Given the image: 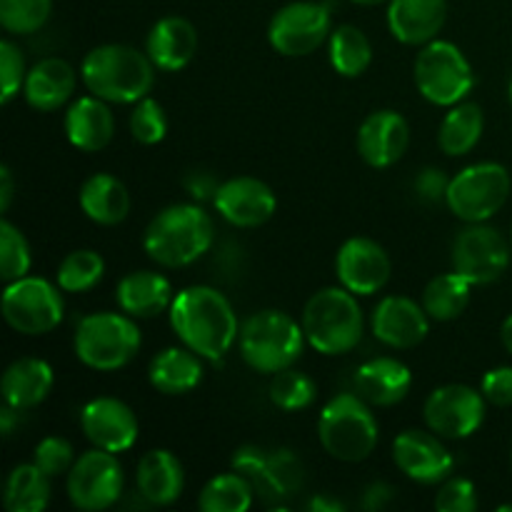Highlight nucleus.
Listing matches in <instances>:
<instances>
[{"label": "nucleus", "mask_w": 512, "mask_h": 512, "mask_svg": "<svg viewBox=\"0 0 512 512\" xmlns=\"http://www.w3.org/2000/svg\"><path fill=\"white\" fill-rule=\"evenodd\" d=\"M170 328L185 348L210 363L223 360L240 338L233 305L210 285H190L175 295L170 305Z\"/></svg>", "instance_id": "nucleus-1"}, {"label": "nucleus", "mask_w": 512, "mask_h": 512, "mask_svg": "<svg viewBox=\"0 0 512 512\" xmlns=\"http://www.w3.org/2000/svg\"><path fill=\"white\" fill-rule=\"evenodd\" d=\"M215 240L213 218L200 205L178 203L148 223L143 248L163 268H185L203 258Z\"/></svg>", "instance_id": "nucleus-2"}, {"label": "nucleus", "mask_w": 512, "mask_h": 512, "mask_svg": "<svg viewBox=\"0 0 512 512\" xmlns=\"http://www.w3.org/2000/svg\"><path fill=\"white\" fill-rule=\"evenodd\" d=\"M85 88L105 103L130 105L143 100L155 83V63L148 53L130 45H100L80 65Z\"/></svg>", "instance_id": "nucleus-3"}, {"label": "nucleus", "mask_w": 512, "mask_h": 512, "mask_svg": "<svg viewBox=\"0 0 512 512\" xmlns=\"http://www.w3.org/2000/svg\"><path fill=\"white\" fill-rule=\"evenodd\" d=\"M363 310L348 288H323L305 303L303 330L323 355H345L363 340Z\"/></svg>", "instance_id": "nucleus-4"}, {"label": "nucleus", "mask_w": 512, "mask_h": 512, "mask_svg": "<svg viewBox=\"0 0 512 512\" xmlns=\"http://www.w3.org/2000/svg\"><path fill=\"white\" fill-rule=\"evenodd\" d=\"M318 438L325 453L343 463L370 458L380 438L378 420L360 395L340 393L325 403L318 420Z\"/></svg>", "instance_id": "nucleus-5"}, {"label": "nucleus", "mask_w": 512, "mask_h": 512, "mask_svg": "<svg viewBox=\"0 0 512 512\" xmlns=\"http://www.w3.org/2000/svg\"><path fill=\"white\" fill-rule=\"evenodd\" d=\"M305 330L280 310H260L240 328V353L258 373H280L293 368L305 350Z\"/></svg>", "instance_id": "nucleus-6"}, {"label": "nucleus", "mask_w": 512, "mask_h": 512, "mask_svg": "<svg viewBox=\"0 0 512 512\" xmlns=\"http://www.w3.org/2000/svg\"><path fill=\"white\" fill-rule=\"evenodd\" d=\"M140 328L128 313H93L75 330V355L88 368L110 373L120 370L138 355Z\"/></svg>", "instance_id": "nucleus-7"}, {"label": "nucleus", "mask_w": 512, "mask_h": 512, "mask_svg": "<svg viewBox=\"0 0 512 512\" xmlns=\"http://www.w3.org/2000/svg\"><path fill=\"white\" fill-rule=\"evenodd\" d=\"M415 85L428 103L453 108L473 93V65L458 45L435 38L415 58Z\"/></svg>", "instance_id": "nucleus-8"}, {"label": "nucleus", "mask_w": 512, "mask_h": 512, "mask_svg": "<svg viewBox=\"0 0 512 512\" xmlns=\"http://www.w3.org/2000/svg\"><path fill=\"white\" fill-rule=\"evenodd\" d=\"M510 173L500 163H475L450 178L445 205L465 223H485L510 198Z\"/></svg>", "instance_id": "nucleus-9"}, {"label": "nucleus", "mask_w": 512, "mask_h": 512, "mask_svg": "<svg viewBox=\"0 0 512 512\" xmlns=\"http://www.w3.org/2000/svg\"><path fill=\"white\" fill-rule=\"evenodd\" d=\"M65 313L60 288L43 278H25L5 283L3 318L15 333L45 335L53 333Z\"/></svg>", "instance_id": "nucleus-10"}, {"label": "nucleus", "mask_w": 512, "mask_h": 512, "mask_svg": "<svg viewBox=\"0 0 512 512\" xmlns=\"http://www.w3.org/2000/svg\"><path fill=\"white\" fill-rule=\"evenodd\" d=\"M123 465L115 453L103 448L88 450L68 473V498L78 510L100 512L113 508L123 495Z\"/></svg>", "instance_id": "nucleus-11"}, {"label": "nucleus", "mask_w": 512, "mask_h": 512, "mask_svg": "<svg viewBox=\"0 0 512 512\" xmlns=\"http://www.w3.org/2000/svg\"><path fill=\"white\" fill-rule=\"evenodd\" d=\"M330 33L333 30H330L328 5L313 3V0L288 3L273 15L268 25L270 45L288 58H303V55L315 53Z\"/></svg>", "instance_id": "nucleus-12"}, {"label": "nucleus", "mask_w": 512, "mask_h": 512, "mask_svg": "<svg viewBox=\"0 0 512 512\" xmlns=\"http://www.w3.org/2000/svg\"><path fill=\"white\" fill-rule=\"evenodd\" d=\"M512 245L498 228L470 223L453 243V270L473 285H488L503 278L510 265Z\"/></svg>", "instance_id": "nucleus-13"}, {"label": "nucleus", "mask_w": 512, "mask_h": 512, "mask_svg": "<svg viewBox=\"0 0 512 512\" xmlns=\"http://www.w3.org/2000/svg\"><path fill=\"white\" fill-rule=\"evenodd\" d=\"M485 403L483 393L470 385H443L425 400V423L440 438L465 440L485 423Z\"/></svg>", "instance_id": "nucleus-14"}, {"label": "nucleus", "mask_w": 512, "mask_h": 512, "mask_svg": "<svg viewBox=\"0 0 512 512\" xmlns=\"http://www.w3.org/2000/svg\"><path fill=\"white\" fill-rule=\"evenodd\" d=\"M233 470L245 475L268 498H293L303 488V463L288 448L263 450L245 445L233 455Z\"/></svg>", "instance_id": "nucleus-15"}, {"label": "nucleus", "mask_w": 512, "mask_h": 512, "mask_svg": "<svg viewBox=\"0 0 512 512\" xmlns=\"http://www.w3.org/2000/svg\"><path fill=\"white\" fill-rule=\"evenodd\" d=\"M393 460L410 480L420 485H438L450 478L455 458L440 443L433 430H405L393 440Z\"/></svg>", "instance_id": "nucleus-16"}, {"label": "nucleus", "mask_w": 512, "mask_h": 512, "mask_svg": "<svg viewBox=\"0 0 512 512\" xmlns=\"http://www.w3.org/2000/svg\"><path fill=\"white\" fill-rule=\"evenodd\" d=\"M213 205L220 218L228 220L235 228H260V225L273 218L275 208H278V198H275L268 183L240 175V178H230L220 183Z\"/></svg>", "instance_id": "nucleus-17"}, {"label": "nucleus", "mask_w": 512, "mask_h": 512, "mask_svg": "<svg viewBox=\"0 0 512 512\" xmlns=\"http://www.w3.org/2000/svg\"><path fill=\"white\" fill-rule=\"evenodd\" d=\"M335 273L343 288L355 295H375L390 280V258L380 243L370 238H350L340 245Z\"/></svg>", "instance_id": "nucleus-18"}, {"label": "nucleus", "mask_w": 512, "mask_h": 512, "mask_svg": "<svg viewBox=\"0 0 512 512\" xmlns=\"http://www.w3.org/2000/svg\"><path fill=\"white\" fill-rule=\"evenodd\" d=\"M80 428L95 448L125 453L138 440V418L118 398H95L80 410Z\"/></svg>", "instance_id": "nucleus-19"}, {"label": "nucleus", "mask_w": 512, "mask_h": 512, "mask_svg": "<svg viewBox=\"0 0 512 512\" xmlns=\"http://www.w3.org/2000/svg\"><path fill=\"white\" fill-rule=\"evenodd\" d=\"M373 333L388 348L410 350L428 338L430 315L413 298L388 295L373 310Z\"/></svg>", "instance_id": "nucleus-20"}, {"label": "nucleus", "mask_w": 512, "mask_h": 512, "mask_svg": "<svg viewBox=\"0 0 512 512\" xmlns=\"http://www.w3.org/2000/svg\"><path fill=\"white\" fill-rule=\"evenodd\" d=\"M410 145L408 120L395 110H375L358 130V153L370 168H393Z\"/></svg>", "instance_id": "nucleus-21"}, {"label": "nucleus", "mask_w": 512, "mask_h": 512, "mask_svg": "<svg viewBox=\"0 0 512 512\" xmlns=\"http://www.w3.org/2000/svg\"><path fill=\"white\" fill-rule=\"evenodd\" d=\"M413 388V373L395 358H373L355 373V390L375 408H393L403 403Z\"/></svg>", "instance_id": "nucleus-22"}, {"label": "nucleus", "mask_w": 512, "mask_h": 512, "mask_svg": "<svg viewBox=\"0 0 512 512\" xmlns=\"http://www.w3.org/2000/svg\"><path fill=\"white\" fill-rule=\"evenodd\" d=\"M445 15V0H390L388 28L400 43L428 45L443 30Z\"/></svg>", "instance_id": "nucleus-23"}, {"label": "nucleus", "mask_w": 512, "mask_h": 512, "mask_svg": "<svg viewBox=\"0 0 512 512\" xmlns=\"http://www.w3.org/2000/svg\"><path fill=\"white\" fill-rule=\"evenodd\" d=\"M145 53L150 55L155 68L165 70V73L183 70L198 53V30L180 15L160 18L148 33Z\"/></svg>", "instance_id": "nucleus-24"}, {"label": "nucleus", "mask_w": 512, "mask_h": 512, "mask_svg": "<svg viewBox=\"0 0 512 512\" xmlns=\"http://www.w3.org/2000/svg\"><path fill=\"white\" fill-rule=\"evenodd\" d=\"M75 83L78 78L68 60L45 58L28 70L23 95L30 108L38 113H53L68 103L70 95L75 93Z\"/></svg>", "instance_id": "nucleus-25"}, {"label": "nucleus", "mask_w": 512, "mask_h": 512, "mask_svg": "<svg viewBox=\"0 0 512 512\" xmlns=\"http://www.w3.org/2000/svg\"><path fill=\"white\" fill-rule=\"evenodd\" d=\"M115 118L103 98L85 95L78 98L65 113V135L70 143L85 153H98L113 140Z\"/></svg>", "instance_id": "nucleus-26"}, {"label": "nucleus", "mask_w": 512, "mask_h": 512, "mask_svg": "<svg viewBox=\"0 0 512 512\" xmlns=\"http://www.w3.org/2000/svg\"><path fill=\"white\" fill-rule=\"evenodd\" d=\"M55 383L53 368L40 358H20L5 368L0 393L5 405L15 410H30L43 403Z\"/></svg>", "instance_id": "nucleus-27"}, {"label": "nucleus", "mask_w": 512, "mask_h": 512, "mask_svg": "<svg viewBox=\"0 0 512 512\" xmlns=\"http://www.w3.org/2000/svg\"><path fill=\"white\" fill-rule=\"evenodd\" d=\"M118 305L130 318H158L170 310L175 295L165 275L153 270H135L118 283Z\"/></svg>", "instance_id": "nucleus-28"}, {"label": "nucleus", "mask_w": 512, "mask_h": 512, "mask_svg": "<svg viewBox=\"0 0 512 512\" xmlns=\"http://www.w3.org/2000/svg\"><path fill=\"white\" fill-rule=\"evenodd\" d=\"M183 463L170 450H150L138 463V490L150 505H173L183 495Z\"/></svg>", "instance_id": "nucleus-29"}, {"label": "nucleus", "mask_w": 512, "mask_h": 512, "mask_svg": "<svg viewBox=\"0 0 512 512\" xmlns=\"http://www.w3.org/2000/svg\"><path fill=\"white\" fill-rule=\"evenodd\" d=\"M148 380L163 395H188L203 383V358L190 348H165L150 360Z\"/></svg>", "instance_id": "nucleus-30"}, {"label": "nucleus", "mask_w": 512, "mask_h": 512, "mask_svg": "<svg viewBox=\"0 0 512 512\" xmlns=\"http://www.w3.org/2000/svg\"><path fill=\"white\" fill-rule=\"evenodd\" d=\"M80 208L93 223L118 225L130 213V193L115 175L95 173L80 188Z\"/></svg>", "instance_id": "nucleus-31"}, {"label": "nucleus", "mask_w": 512, "mask_h": 512, "mask_svg": "<svg viewBox=\"0 0 512 512\" xmlns=\"http://www.w3.org/2000/svg\"><path fill=\"white\" fill-rule=\"evenodd\" d=\"M485 118L480 105L475 103H458L445 113L443 123H440L438 143L440 150L450 158H460L468 155L475 145L483 138Z\"/></svg>", "instance_id": "nucleus-32"}, {"label": "nucleus", "mask_w": 512, "mask_h": 512, "mask_svg": "<svg viewBox=\"0 0 512 512\" xmlns=\"http://www.w3.org/2000/svg\"><path fill=\"white\" fill-rule=\"evenodd\" d=\"M3 503L10 512H43L50 503V478L35 463L18 465L5 480Z\"/></svg>", "instance_id": "nucleus-33"}, {"label": "nucleus", "mask_w": 512, "mask_h": 512, "mask_svg": "<svg viewBox=\"0 0 512 512\" xmlns=\"http://www.w3.org/2000/svg\"><path fill=\"white\" fill-rule=\"evenodd\" d=\"M470 290H473V283L455 270L438 275L430 280L423 293L425 313L430 315V320H440V323L460 318L470 303Z\"/></svg>", "instance_id": "nucleus-34"}, {"label": "nucleus", "mask_w": 512, "mask_h": 512, "mask_svg": "<svg viewBox=\"0 0 512 512\" xmlns=\"http://www.w3.org/2000/svg\"><path fill=\"white\" fill-rule=\"evenodd\" d=\"M373 60V45L368 35L355 25H338L330 33V65L343 78H358Z\"/></svg>", "instance_id": "nucleus-35"}, {"label": "nucleus", "mask_w": 512, "mask_h": 512, "mask_svg": "<svg viewBox=\"0 0 512 512\" xmlns=\"http://www.w3.org/2000/svg\"><path fill=\"white\" fill-rule=\"evenodd\" d=\"M253 505V483L240 473L215 475L203 488L198 508L205 512H245Z\"/></svg>", "instance_id": "nucleus-36"}, {"label": "nucleus", "mask_w": 512, "mask_h": 512, "mask_svg": "<svg viewBox=\"0 0 512 512\" xmlns=\"http://www.w3.org/2000/svg\"><path fill=\"white\" fill-rule=\"evenodd\" d=\"M105 260L95 250H73L58 265V288L63 293H88L103 280Z\"/></svg>", "instance_id": "nucleus-37"}, {"label": "nucleus", "mask_w": 512, "mask_h": 512, "mask_svg": "<svg viewBox=\"0 0 512 512\" xmlns=\"http://www.w3.org/2000/svg\"><path fill=\"white\" fill-rule=\"evenodd\" d=\"M315 395H318V388H315L313 378L293 368L275 373L273 383H270V403L280 410H288V413L313 405Z\"/></svg>", "instance_id": "nucleus-38"}, {"label": "nucleus", "mask_w": 512, "mask_h": 512, "mask_svg": "<svg viewBox=\"0 0 512 512\" xmlns=\"http://www.w3.org/2000/svg\"><path fill=\"white\" fill-rule=\"evenodd\" d=\"M53 0H0V25L13 35H30L43 28Z\"/></svg>", "instance_id": "nucleus-39"}, {"label": "nucleus", "mask_w": 512, "mask_h": 512, "mask_svg": "<svg viewBox=\"0 0 512 512\" xmlns=\"http://www.w3.org/2000/svg\"><path fill=\"white\" fill-rule=\"evenodd\" d=\"M30 245L25 235L10 220L0 223V275L5 283L25 278L30 273Z\"/></svg>", "instance_id": "nucleus-40"}, {"label": "nucleus", "mask_w": 512, "mask_h": 512, "mask_svg": "<svg viewBox=\"0 0 512 512\" xmlns=\"http://www.w3.org/2000/svg\"><path fill=\"white\" fill-rule=\"evenodd\" d=\"M130 135L140 145L163 143L165 135H168V118H165V110L158 100L145 95L143 100L135 103L133 113H130Z\"/></svg>", "instance_id": "nucleus-41"}, {"label": "nucleus", "mask_w": 512, "mask_h": 512, "mask_svg": "<svg viewBox=\"0 0 512 512\" xmlns=\"http://www.w3.org/2000/svg\"><path fill=\"white\" fill-rule=\"evenodd\" d=\"M33 463L38 465L50 480L60 478V475H68L70 468H73L75 450L65 438L50 435V438H43L38 445H35Z\"/></svg>", "instance_id": "nucleus-42"}, {"label": "nucleus", "mask_w": 512, "mask_h": 512, "mask_svg": "<svg viewBox=\"0 0 512 512\" xmlns=\"http://www.w3.org/2000/svg\"><path fill=\"white\" fill-rule=\"evenodd\" d=\"M25 78H28V70H25L23 53L13 40H3L0 43V85H3L0 100L3 105H8L23 90Z\"/></svg>", "instance_id": "nucleus-43"}, {"label": "nucleus", "mask_w": 512, "mask_h": 512, "mask_svg": "<svg viewBox=\"0 0 512 512\" xmlns=\"http://www.w3.org/2000/svg\"><path fill=\"white\" fill-rule=\"evenodd\" d=\"M478 508V490L468 478H448L435 495L438 512H473Z\"/></svg>", "instance_id": "nucleus-44"}, {"label": "nucleus", "mask_w": 512, "mask_h": 512, "mask_svg": "<svg viewBox=\"0 0 512 512\" xmlns=\"http://www.w3.org/2000/svg\"><path fill=\"white\" fill-rule=\"evenodd\" d=\"M480 393L495 408H510L512 405V368L500 365V368L488 370L480 383Z\"/></svg>", "instance_id": "nucleus-45"}, {"label": "nucleus", "mask_w": 512, "mask_h": 512, "mask_svg": "<svg viewBox=\"0 0 512 512\" xmlns=\"http://www.w3.org/2000/svg\"><path fill=\"white\" fill-rule=\"evenodd\" d=\"M450 178L438 168H425L423 173L415 178V193L420 195V200L425 203H440L448 195Z\"/></svg>", "instance_id": "nucleus-46"}, {"label": "nucleus", "mask_w": 512, "mask_h": 512, "mask_svg": "<svg viewBox=\"0 0 512 512\" xmlns=\"http://www.w3.org/2000/svg\"><path fill=\"white\" fill-rule=\"evenodd\" d=\"M185 188L190 190V195H193L195 200H213L220 183L210 173H193L185 180Z\"/></svg>", "instance_id": "nucleus-47"}, {"label": "nucleus", "mask_w": 512, "mask_h": 512, "mask_svg": "<svg viewBox=\"0 0 512 512\" xmlns=\"http://www.w3.org/2000/svg\"><path fill=\"white\" fill-rule=\"evenodd\" d=\"M393 500V488L385 483H373L363 495V508L365 510H383L385 505Z\"/></svg>", "instance_id": "nucleus-48"}, {"label": "nucleus", "mask_w": 512, "mask_h": 512, "mask_svg": "<svg viewBox=\"0 0 512 512\" xmlns=\"http://www.w3.org/2000/svg\"><path fill=\"white\" fill-rule=\"evenodd\" d=\"M10 200H13V173L10 168L0 170V210H8L10 208Z\"/></svg>", "instance_id": "nucleus-49"}, {"label": "nucleus", "mask_w": 512, "mask_h": 512, "mask_svg": "<svg viewBox=\"0 0 512 512\" xmlns=\"http://www.w3.org/2000/svg\"><path fill=\"white\" fill-rule=\"evenodd\" d=\"M18 413L20 410L10 408V405H5L3 410H0V433H3V438H10L15 430V423H18Z\"/></svg>", "instance_id": "nucleus-50"}, {"label": "nucleus", "mask_w": 512, "mask_h": 512, "mask_svg": "<svg viewBox=\"0 0 512 512\" xmlns=\"http://www.w3.org/2000/svg\"><path fill=\"white\" fill-rule=\"evenodd\" d=\"M308 508L315 510V512H343L345 505L340 503V500H333V498H325V495H318V498L310 500Z\"/></svg>", "instance_id": "nucleus-51"}, {"label": "nucleus", "mask_w": 512, "mask_h": 512, "mask_svg": "<svg viewBox=\"0 0 512 512\" xmlns=\"http://www.w3.org/2000/svg\"><path fill=\"white\" fill-rule=\"evenodd\" d=\"M500 338H503V345L505 350L512 355V315L503 320V328H500Z\"/></svg>", "instance_id": "nucleus-52"}, {"label": "nucleus", "mask_w": 512, "mask_h": 512, "mask_svg": "<svg viewBox=\"0 0 512 512\" xmlns=\"http://www.w3.org/2000/svg\"><path fill=\"white\" fill-rule=\"evenodd\" d=\"M355 5H380V3H385V0H353Z\"/></svg>", "instance_id": "nucleus-53"}, {"label": "nucleus", "mask_w": 512, "mask_h": 512, "mask_svg": "<svg viewBox=\"0 0 512 512\" xmlns=\"http://www.w3.org/2000/svg\"><path fill=\"white\" fill-rule=\"evenodd\" d=\"M498 512H512V505H500Z\"/></svg>", "instance_id": "nucleus-54"}, {"label": "nucleus", "mask_w": 512, "mask_h": 512, "mask_svg": "<svg viewBox=\"0 0 512 512\" xmlns=\"http://www.w3.org/2000/svg\"><path fill=\"white\" fill-rule=\"evenodd\" d=\"M510 103H512V78H510Z\"/></svg>", "instance_id": "nucleus-55"}, {"label": "nucleus", "mask_w": 512, "mask_h": 512, "mask_svg": "<svg viewBox=\"0 0 512 512\" xmlns=\"http://www.w3.org/2000/svg\"><path fill=\"white\" fill-rule=\"evenodd\" d=\"M510 245H512V233H510Z\"/></svg>", "instance_id": "nucleus-56"}, {"label": "nucleus", "mask_w": 512, "mask_h": 512, "mask_svg": "<svg viewBox=\"0 0 512 512\" xmlns=\"http://www.w3.org/2000/svg\"><path fill=\"white\" fill-rule=\"evenodd\" d=\"M510 463H512V453H510Z\"/></svg>", "instance_id": "nucleus-57"}]
</instances>
